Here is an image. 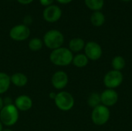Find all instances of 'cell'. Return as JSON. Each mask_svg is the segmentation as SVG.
Here are the masks:
<instances>
[{
	"mask_svg": "<svg viewBox=\"0 0 132 131\" xmlns=\"http://www.w3.org/2000/svg\"><path fill=\"white\" fill-rule=\"evenodd\" d=\"M30 36V29L24 24H19L13 26L9 31V37L17 42H22L27 39Z\"/></svg>",
	"mask_w": 132,
	"mask_h": 131,
	"instance_id": "obj_7",
	"label": "cell"
},
{
	"mask_svg": "<svg viewBox=\"0 0 132 131\" xmlns=\"http://www.w3.org/2000/svg\"><path fill=\"white\" fill-rule=\"evenodd\" d=\"M87 7L94 12L101 10L104 4V0H84Z\"/></svg>",
	"mask_w": 132,
	"mask_h": 131,
	"instance_id": "obj_19",
	"label": "cell"
},
{
	"mask_svg": "<svg viewBox=\"0 0 132 131\" xmlns=\"http://www.w3.org/2000/svg\"><path fill=\"white\" fill-rule=\"evenodd\" d=\"M111 66H112L113 69L118 70V71H121L126 66L125 59L123 56H116L112 59Z\"/></svg>",
	"mask_w": 132,
	"mask_h": 131,
	"instance_id": "obj_18",
	"label": "cell"
},
{
	"mask_svg": "<svg viewBox=\"0 0 132 131\" xmlns=\"http://www.w3.org/2000/svg\"><path fill=\"white\" fill-rule=\"evenodd\" d=\"M84 49V54L87 56V57L93 61L98 60L99 59H101L103 54V50L100 44L93 41L87 42Z\"/></svg>",
	"mask_w": 132,
	"mask_h": 131,
	"instance_id": "obj_8",
	"label": "cell"
},
{
	"mask_svg": "<svg viewBox=\"0 0 132 131\" xmlns=\"http://www.w3.org/2000/svg\"><path fill=\"white\" fill-rule=\"evenodd\" d=\"M69 82V77L66 72L63 70H58L53 73L51 78L52 86L56 90H63L64 89Z\"/></svg>",
	"mask_w": 132,
	"mask_h": 131,
	"instance_id": "obj_10",
	"label": "cell"
},
{
	"mask_svg": "<svg viewBox=\"0 0 132 131\" xmlns=\"http://www.w3.org/2000/svg\"><path fill=\"white\" fill-rule=\"evenodd\" d=\"M2 130H3V125L0 121V131H2Z\"/></svg>",
	"mask_w": 132,
	"mask_h": 131,
	"instance_id": "obj_29",
	"label": "cell"
},
{
	"mask_svg": "<svg viewBox=\"0 0 132 131\" xmlns=\"http://www.w3.org/2000/svg\"><path fill=\"white\" fill-rule=\"evenodd\" d=\"M101 104L107 107L114 106L118 100V93L113 89H107L101 94Z\"/></svg>",
	"mask_w": 132,
	"mask_h": 131,
	"instance_id": "obj_11",
	"label": "cell"
},
{
	"mask_svg": "<svg viewBox=\"0 0 132 131\" xmlns=\"http://www.w3.org/2000/svg\"><path fill=\"white\" fill-rule=\"evenodd\" d=\"M4 107V103H3V99L1 97V96H0V111H1V110L2 109V107Z\"/></svg>",
	"mask_w": 132,
	"mask_h": 131,
	"instance_id": "obj_28",
	"label": "cell"
},
{
	"mask_svg": "<svg viewBox=\"0 0 132 131\" xmlns=\"http://www.w3.org/2000/svg\"><path fill=\"white\" fill-rule=\"evenodd\" d=\"M63 131H69V130H63Z\"/></svg>",
	"mask_w": 132,
	"mask_h": 131,
	"instance_id": "obj_32",
	"label": "cell"
},
{
	"mask_svg": "<svg viewBox=\"0 0 132 131\" xmlns=\"http://www.w3.org/2000/svg\"><path fill=\"white\" fill-rule=\"evenodd\" d=\"M11 85L10 76L4 72H0V95L6 93Z\"/></svg>",
	"mask_w": 132,
	"mask_h": 131,
	"instance_id": "obj_15",
	"label": "cell"
},
{
	"mask_svg": "<svg viewBox=\"0 0 132 131\" xmlns=\"http://www.w3.org/2000/svg\"><path fill=\"white\" fill-rule=\"evenodd\" d=\"M89 63V59L84 53H78L73 56L72 63L78 68L85 67Z\"/></svg>",
	"mask_w": 132,
	"mask_h": 131,
	"instance_id": "obj_16",
	"label": "cell"
},
{
	"mask_svg": "<svg viewBox=\"0 0 132 131\" xmlns=\"http://www.w3.org/2000/svg\"><path fill=\"white\" fill-rule=\"evenodd\" d=\"M54 103L56 107L62 111H69L74 106V98L73 95L67 91H61L56 93Z\"/></svg>",
	"mask_w": 132,
	"mask_h": 131,
	"instance_id": "obj_4",
	"label": "cell"
},
{
	"mask_svg": "<svg viewBox=\"0 0 132 131\" xmlns=\"http://www.w3.org/2000/svg\"><path fill=\"white\" fill-rule=\"evenodd\" d=\"M53 2H54V0H39L41 5L45 6V7H48V6L53 5Z\"/></svg>",
	"mask_w": 132,
	"mask_h": 131,
	"instance_id": "obj_23",
	"label": "cell"
},
{
	"mask_svg": "<svg viewBox=\"0 0 132 131\" xmlns=\"http://www.w3.org/2000/svg\"><path fill=\"white\" fill-rule=\"evenodd\" d=\"M14 105L19 111H28L32 107V100L27 95H20L15 98Z\"/></svg>",
	"mask_w": 132,
	"mask_h": 131,
	"instance_id": "obj_12",
	"label": "cell"
},
{
	"mask_svg": "<svg viewBox=\"0 0 132 131\" xmlns=\"http://www.w3.org/2000/svg\"><path fill=\"white\" fill-rule=\"evenodd\" d=\"M124 80L123 74L121 71L110 70L108 72L104 77V84L108 89H113L121 86Z\"/></svg>",
	"mask_w": 132,
	"mask_h": 131,
	"instance_id": "obj_6",
	"label": "cell"
},
{
	"mask_svg": "<svg viewBox=\"0 0 132 131\" xmlns=\"http://www.w3.org/2000/svg\"><path fill=\"white\" fill-rule=\"evenodd\" d=\"M16 1L22 5H28L33 2V0H16Z\"/></svg>",
	"mask_w": 132,
	"mask_h": 131,
	"instance_id": "obj_25",
	"label": "cell"
},
{
	"mask_svg": "<svg viewBox=\"0 0 132 131\" xmlns=\"http://www.w3.org/2000/svg\"><path fill=\"white\" fill-rule=\"evenodd\" d=\"M43 46V42L39 38H32L29 41L28 47L31 51L37 52L39 51Z\"/></svg>",
	"mask_w": 132,
	"mask_h": 131,
	"instance_id": "obj_20",
	"label": "cell"
},
{
	"mask_svg": "<svg viewBox=\"0 0 132 131\" xmlns=\"http://www.w3.org/2000/svg\"><path fill=\"white\" fill-rule=\"evenodd\" d=\"M43 19L48 22H56L62 16L61 8L56 5H51L48 7H46L43 12Z\"/></svg>",
	"mask_w": 132,
	"mask_h": 131,
	"instance_id": "obj_9",
	"label": "cell"
},
{
	"mask_svg": "<svg viewBox=\"0 0 132 131\" xmlns=\"http://www.w3.org/2000/svg\"><path fill=\"white\" fill-rule=\"evenodd\" d=\"M73 58V53L66 47H60L52 52L50 54V62L57 66H67L72 63Z\"/></svg>",
	"mask_w": 132,
	"mask_h": 131,
	"instance_id": "obj_1",
	"label": "cell"
},
{
	"mask_svg": "<svg viewBox=\"0 0 132 131\" xmlns=\"http://www.w3.org/2000/svg\"><path fill=\"white\" fill-rule=\"evenodd\" d=\"M90 22L96 27L101 26L105 22V16L100 11L94 12V13L90 16Z\"/></svg>",
	"mask_w": 132,
	"mask_h": 131,
	"instance_id": "obj_17",
	"label": "cell"
},
{
	"mask_svg": "<svg viewBox=\"0 0 132 131\" xmlns=\"http://www.w3.org/2000/svg\"><path fill=\"white\" fill-rule=\"evenodd\" d=\"M111 113L108 107L101 104L93 109L91 113V120L97 126H102L107 124L110 119Z\"/></svg>",
	"mask_w": 132,
	"mask_h": 131,
	"instance_id": "obj_5",
	"label": "cell"
},
{
	"mask_svg": "<svg viewBox=\"0 0 132 131\" xmlns=\"http://www.w3.org/2000/svg\"><path fill=\"white\" fill-rule=\"evenodd\" d=\"M43 42L48 49L54 50L62 47L64 42V36L60 31L57 29H50L44 34Z\"/></svg>",
	"mask_w": 132,
	"mask_h": 131,
	"instance_id": "obj_3",
	"label": "cell"
},
{
	"mask_svg": "<svg viewBox=\"0 0 132 131\" xmlns=\"http://www.w3.org/2000/svg\"><path fill=\"white\" fill-rule=\"evenodd\" d=\"M19 110L12 104L5 105L0 111V121L2 125L12 127L15 125L19 120Z\"/></svg>",
	"mask_w": 132,
	"mask_h": 131,
	"instance_id": "obj_2",
	"label": "cell"
},
{
	"mask_svg": "<svg viewBox=\"0 0 132 131\" xmlns=\"http://www.w3.org/2000/svg\"><path fill=\"white\" fill-rule=\"evenodd\" d=\"M87 104L91 108H95L96 107L101 104V94L98 93H92L87 99Z\"/></svg>",
	"mask_w": 132,
	"mask_h": 131,
	"instance_id": "obj_21",
	"label": "cell"
},
{
	"mask_svg": "<svg viewBox=\"0 0 132 131\" xmlns=\"http://www.w3.org/2000/svg\"><path fill=\"white\" fill-rule=\"evenodd\" d=\"M122 1H124V2H129V1H131V0H122Z\"/></svg>",
	"mask_w": 132,
	"mask_h": 131,
	"instance_id": "obj_31",
	"label": "cell"
},
{
	"mask_svg": "<svg viewBox=\"0 0 132 131\" xmlns=\"http://www.w3.org/2000/svg\"><path fill=\"white\" fill-rule=\"evenodd\" d=\"M56 93H54V92L50 93V95H49L50 98V99H52V100H54V99L56 98Z\"/></svg>",
	"mask_w": 132,
	"mask_h": 131,
	"instance_id": "obj_27",
	"label": "cell"
},
{
	"mask_svg": "<svg viewBox=\"0 0 132 131\" xmlns=\"http://www.w3.org/2000/svg\"><path fill=\"white\" fill-rule=\"evenodd\" d=\"M85 42L81 38H73L69 42V49L72 53H79L85 47Z\"/></svg>",
	"mask_w": 132,
	"mask_h": 131,
	"instance_id": "obj_14",
	"label": "cell"
},
{
	"mask_svg": "<svg viewBox=\"0 0 132 131\" xmlns=\"http://www.w3.org/2000/svg\"><path fill=\"white\" fill-rule=\"evenodd\" d=\"M3 103H4V106L5 105H9V104H12V100L10 97H7L3 100Z\"/></svg>",
	"mask_w": 132,
	"mask_h": 131,
	"instance_id": "obj_24",
	"label": "cell"
},
{
	"mask_svg": "<svg viewBox=\"0 0 132 131\" xmlns=\"http://www.w3.org/2000/svg\"><path fill=\"white\" fill-rule=\"evenodd\" d=\"M11 83L17 87H23L28 83V78L26 75L22 73H15L10 76Z\"/></svg>",
	"mask_w": 132,
	"mask_h": 131,
	"instance_id": "obj_13",
	"label": "cell"
},
{
	"mask_svg": "<svg viewBox=\"0 0 132 131\" xmlns=\"http://www.w3.org/2000/svg\"><path fill=\"white\" fill-rule=\"evenodd\" d=\"M2 131H12L11 129H9V128H6V129H3Z\"/></svg>",
	"mask_w": 132,
	"mask_h": 131,
	"instance_id": "obj_30",
	"label": "cell"
},
{
	"mask_svg": "<svg viewBox=\"0 0 132 131\" xmlns=\"http://www.w3.org/2000/svg\"><path fill=\"white\" fill-rule=\"evenodd\" d=\"M32 18L30 15H26L23 19V24L29 26V25L32 24Z\"/></svg>",
	"mask_w": 132,
	"mask_h": 131,
	"instance_id": "obj_22",
	"label": "cell"
},
{
	"mask_svg": "<svg viewBox=\"0 0 132 131\" xmlns=\"http://www.w3.org/2000/svg\"><path fill=\"white\" fill-rule=\"evenodd\" d=\"M56 1L60 4H68V3L71 2L73 0H56Z\"/></svg>",
	"mask_w": 132,
	"mask_h": 131,
	"instance_id": "obj_26",
	"label": "cell"
}]
</instances>
